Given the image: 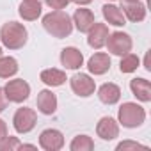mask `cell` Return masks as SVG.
<instances>
[{
	"mask_svg": "<svg viewBox=\"0 0 151 151\" xmlns=\"http://www.w3.org/2000/svg\"><path fill=\"white\" fill-rule=\"evenodd\" d=\"M43 27L50 36L64 39L73 32V20L64 11H52L43 16Z\"/></svg>",
	"mask_w": 151,
	"mask_h": 151,
	"instance_id": "obj_1",
	"label": "cell"
},
{
	"mask_svg": "<svg viewBox=\"0 0 151 151\" xmlns=\"http://www.w3.org/2000/svg\"><path fill=\"white\" fill-rule=\"evenodd\" d=\"M29 32L23 23L18 22H7L0 27V43L9 50H20L27 45Z\"/></svg>",
	"mask_w": 151,
	"mask_h": 151,
	"instance_id": "obj_2",
	"label": "cell"
},
{
	"mask_svg": "<svg viewBox=\"0 0 151 151\" xmlns=\"http://www.w3.org/2000/svg\"><path fill=\"white\" fill-rule=\"evenodd\" d=\"M144 121H146V110L133 101L123 103L117 110V123L123 124L124 128H139L144 124Z\"/></svg>",
	"mask_w": 151,
	"mask_h": 151,
	"instance_id": "obj_3",
	"label": "cell"
},
{
	"mask_svg": "<svg viewBox=\"0 0 151 151\" xmlns=\"http://www.w3.org/2000/svg\"><path fill=\"white\" fill-rule=\"evenodd\" d=\"M105 46L109 48V52H110L112 55H117V57H121V55H124V53L132 52L133 41H132L130 34H126V32H121V30H116V32L109 34Z\"/></svg>",
	"mask_w": 151,
	"mask_h": 151,
	"instance_id": "obj_4",
	"label": "cell"
},
{
	"mask_svg": "<svg viewBox=\"0 0 151 151\" xmlns=\"http://www.w3.org/2000/svg\"><path fill=\"white\" fill-rule=\"evenodd\" d=\"M37 123V114L34 109H29V107H22L14 112V117H13V126L18 133H29L34 130Z\"/></svg>",
	"mask_w": 151,
	"mask_h": 151,
	"instance_id": "obj_5",
	"label": "cell"
},
{
	"mask_svg": "<svg viewBox=\"0 0 151 151\" xmlns=\"http://www.w3.org/2000/svg\"><path fill=\"white\" fill-rule=\"evenodd\" d=\"M6 98L11 103H23L29 96H30V86L23 80V78H14L9 80L4 87Z\"/></svg>",
	"mask_w": 151,
	"mask_h": 151,
	"instance_id": "obj_6",
	"label": "cell"
},
{
	"mask_svg": "<svg viewBox=\"0 0 151 151\" xmlns=\"http://www.w3.org/2000/svg\"><path fill=\"white\" fill-rule=\"evenodd\" d=\"M69 86H71V91L77 96H80V98H89L96 91V82L89 77L87 73L73 75V77L69 78Z\"/></svg>",
	"mask_w": 151,
	"mask_h": 151,
	"instance_id": "obj_7",
	"label": "cell"
},
{
	"mask_svg": "<svg viewBox=\"0 0 151 151\" xmlns=\"http://www.w3.org/2000/svg\"><path fill=\"white\" fill-rule=\"evenodd\" d=\"M39 146L45 151H59L64 146V135L62 132L55 130V128H46L41 132L39 135Z\"/></svg>",
	"mask_w": 151,
	"mask_h": 151,
	"instance_id": "obj_8",
	"label": "cell"
},
{
	"mask_svg": "<svg viewBox=\"0 0 151 151\" xmlns=\"http://www.w3.org/2000/svg\"><path fill=\"white\" fill-rule=\"evenodd\" d=\"M121 11L124 14L126 20H130L132 23H139L144 22L146 18V6L140 2V0H123L121 2Z\"/></svg>",
	"mask_w": 151,
	"mask_h": 151,
	"instance_id": "obj_9",
	"label": "cell"
},
{
	"mask_svg": "<svg viewBox=\"0 0 151 151\" xmlns=\"http://www.w3.org/2000/svg\"><path fill=\"white\" fill-rule=\"evenodd\" d=\"M107 37H109V27L107 23H98L94 22V25L87 30V45L94 50H100L105 46L107 43Z\"/></svg>",
	"mask_w": 151,
	"mask_h": 151,
	"instance_id": "obj_10",
	"label": "cell"
},
{
	"mask_svg": "<svg viewBox=\"0 0 151 151\" xmlns=\"http://www.w3.org/2000/svg\"><path fill=\"white\" fill-rule=\"evenodd\" d=\"M96 135L103 140H114L116 137H119V123L110 116L101 117L96 124Z\"/></svg>",
	"mask_w": 151,
	"mask_h": 151,
	"instance_id": "obj_11",
	"label": "cell"
},
{
	"mask_svg": "<svg viewBox=\"0 0 151 151\" xmlns=\"http://www.w3.org/2000/svg\"><path fill=\"white\" fill-rule=\"evenodd\" d=\"M60 64L66 69H80L84 66V53L75 46H66L60 52Z\"/></svg>",
	"mask_w": 151,
	"mask_h": 151,
	"instance_id": "obj_12",
	"label": "cell"
},
{
	"mask_svg": "<svg viewBox=\"0 0 151 151\" xmlns=\"http://www.w3.org/2000/svg\"><path fill=\"white\" fill-rule=\"evenodd\" d=\"M37 110L45 116H52L57 110V96L50 91V89H43L37 93V100H36Z\"/></svg>",
	"mask_w": 151,
	"mask_h": 151,
	"instance_id": "obj_13",
	"label": "cell"
},
{
	"mask_svg": "<svg viewBox=\"0 0 151 151\" xmlns=\"http://www.w3.org/2000/svg\"><path fill=\"white\" fill-rule=\"evenodd\" d=\"M110 57L109 53L105 52H96L89 60H87V69L89 73L96 75V77H100V75H105L109 69H110Z\"/></svg>",
	"mask_w": 151,
	"mask_h": 151,
	"instance_id": "obj_14",
	"label": "cell"
},
{
	"mask_svg": "<svg viewBox=\"0 0 151 151\" xmlns=\"http://www.w3.org/2000/svg\"><path fill=\"white\" fill-rule=\"evenodd\" d=\"M130 91L139 101H142V103L151 101V82L149 80H146V78H132L130 80Z\"/></svg>",
	"mask_w": 151,
	"mask_h": 151,
	"instance_id": "obj_15",
	"label": "cell"
},
{
	"mask_svg": "<svg viewBox=\"0 0 151 151\" xmlns=\"http://www.w3.org/2000/svg\"><path fill=\"white\" fill-rule=\"evenodd\" d=\"M73 25L77 27V30L78 32H86L87 34V30L94 25V14H93V11L91 9H86V7H80V9H77L75 11V14H73Z\"/></svg>",
	"mask_w": 151,
	"mask_h": 151,
	"instance_id": "obj_16",
	"label": "cell"
},
{
	"mask_svg": "<svg viewBox=\"0 0 151 151\" xmlns=\"http://www.w3.org/2000/svg\"><path fill=\"white\" fill-rule=\"evenodd\" d=\"M98 98L101 103L105 105H116L119 100H121V87L112 84V82H107L103 86H100L98 89Z\"/></svg>",
	"mask_w": 151,
	"mask_h": 151,
	"instance_id": "obj_17",
	"label": "cell"
},
{
	"mask_svg": "<svg viewBox=\"0 0 151 151\" xmlns=\"http://www.w3.org/2000/svg\"><path fill=\"white\" fill-rule=\"evenodd\" d=\"M41 2L37 0H22V4L18 7V13L20 16L25 20V22H34L41 16Z\"/></svg>",
	"mask_w": 151,
	"mask_h": 151,
	"instance_id": "obj_18",
	"label": "cell"
},
{
	"mask_svg": "<svg viewBox=\"0 0 151 151\" xmlns=\"http://www.w3.org/2000/svg\"><path fill=\"white\" fill-rule=\"evenodd\" d=\"M39 78L43 84H46L48 87H59L62 86L68 78H66V73L62 69H57V68H48V69H43Z\"/></svg>",
	"mask_w": 151,
	"mask_h": 151,
	"instance_id": "obj_19",
	"label": "cell"
},
{
	"mask_svg": "<svg viewBox=\"0 0 151 151\" xmlns=\"http://www.w3.org/2000/svg\"><path fill=\"white\" fill-rule=\"evenodd\" d=\"M101 13H103V18L109 25H114V27H123L126 23V18L121 11V7L114 6V4H105L101 7Z\"/></svg>",
	"mask_w": 151,
	"mask_h": 151,
	"instance_id": "obj_20",
	"label": "cell"
},
{
	"mask_svg": "<svg viewBox=\"0 0 151 151\" xmlns=\"http://www.w3.org/2000/svg\"><path fill=\"white\" fill-rule=\"evenodd\" d=\"M20 66L14 57H0V78H11L18 73Z\"/></svg>",
	"mask_w": 151,
	"mask_h": 151,
	"instance_id": "obj_21",
	"label": "cell"
},
{
	"mask_svg": "<svg viewBox=\"0 0 151 151\" xmlns=\"http://www.w3.org/2000/svg\"><path fill=\"white\" fill-rule=\"evenodd\" d=\"M71 151H93L94 149V140L89 135H77L71 144H69Z\"/></svg>",
	"mask_w": 151,
	"mask_h": 151,
	"instance_id": "obj_22",
	"label": "cell"
},
{
	"mask_svg": "<svg viewBox=\"0 0 151 151\" xmlns=\"http://www.w3.org/2000/svg\"><path fill=\"white\" fill-rule=\"evenodd\" d=\"M140 64V59L135 53H124L121 55V62H119V71L121 73H133Z\"/></svg>",
	"mask_w": 151,
	"mask_h": 151,
	"instance_id": "obj_23",
	"label": "cell"
},
{
	"mask_svg": "<svg viewBox=\"0 0 151 151\" xmlns=\"http://www.w3.org/2000/svg\"><path fill=\"white\" fill-rule=\"evenodd\" d=\"M20 144L22 142L18 140V137L7 135L0 140V151H16V149H20Z\"/></svg>",
	"mask_w": 151,
	"mask_h": 151,
	"instance_id": "obj_24",
	"label": "cell"
},
{
	"mask_svg": "<svg viewBox=\"0 0 151 151\" xmlns=\"http://www.w3.org/2000/svg\"><path fill=\"white\" fill-rule=\"evenodd\" d=\"M46 2V6L50 7V9H53V11H62V9H66L69 4H71V0H45Z\"/></svg>",
	"mask_w": 151,
	"mask_h": 151,
	"instance_id": "obj_25",
	"label": "cell"
},
{
	"mask_svg": "<svg viewBox=\"0 0 151 151\" xmlns=\"http://www.w3.org/2000/svg\"><path fill=\"white\" fill-rule=\"evenodd\" d=\"M137 147H146L144 144H140V142H135V140H123V142H119L117 146H116V149L117 151H124V149H137Z\"/></svg>",
	"mask_w": 151,
	"mask_h": 151,
	"instance_id": "obj_26",
	"label": "cell"
},
{
	"mask_svg": "<svg viewBox=\"0 0 151 151\" xmlns=\"http://www.w3.org/2000/svg\"><path fill=\"white\" fill-rule=\"evenodd\" d=\"M7 98H6V93H4V87H0V114H2L6 109H7Z\"/></svg>",
	"mask_w": 151,
	"mask_h": 151,
	"instance_id": "obj_27",
	"label": "cell"
},
{
	"mask_svg": "<svg viewBox=\"0 0 151 151\" xmlns=\"http://www.w3.org/2000/svg\"><path fill=\"white\" fill-rule=\"evenodd\" d=\"M9 133H7V124H6V121L4 119H0V140H2L4 137H7Z\"/></svg>",
	"mask_w": 151,
	"mask_h": 151,
	"instance_id": "obj_28",
	"label": "cell"
},
{
	"mask_svg": "<svg viewBox=\"0 0 151 151\" xmlns=\"http://www.w3.org/2000/svg\"><path fill=\"white\" fill-rule=\"evenodd\" d=\"M71 2H75V4H78V6H89L93 0H71Z\"/></svg>",
	"mask_w": 151,
	"mask_h": 151,
	"instance_id": "obj_29",
	"label": "cell"
},
{
	"mask_svg": "<svg viewBox=\"0 0 151 151\" xmlns=\"http://www.w3.org/2000/svg\"><path fill=\"white\" fill-rule=\"evenodd\" d=\"M20 149H37V146H34V144H20Z\"/></svg>",
	"mask_w": 151,
	"mask_h": 151,
	"instance_id": "obj_30",
	"label": "cell"
},
{
	"mask_svg": "<svg viewBox=\"0 0 151 151\" xmlns=\"http://www.w3.org/2000/svg\"><path fill=\"white\" fill-rule=\"evenodd\" d=\"M4 55V52H2V45H0V57H2Z\"/></svg>",
	"mask_w": 151,
	"mask_h": 151,
	"instance_id": "obj_31",
	"label": "cell"
},
{
	"mask_svg": "<svg viewBox=\"0 0 151 151\" xmlns=\"http://www.w3.org/2000/svg\"><path fill=\"white\" fill-rule=\"evenodd\" d=\"M109 2H116V0H109Z\"/></svg>",
	"mask_w": 151,
	"mask_h": 151,
	"instance_id": "obj_32",
	"label": "cell"
},
{
	"mask_svg": "<svg viewBox=\"0 0 151 151\" xmlns=\"http://www.w3.org/2000/svg\"><path fill=\"white\" fill-rule=\"evenodd\" d=\"M37 2H43V0H37Z\"/></svg>",
	"mask_w": 151,
	"mask_h": 151,
	"instance_id": "obj_33",
	"label": "cell"
}]
</instances>
